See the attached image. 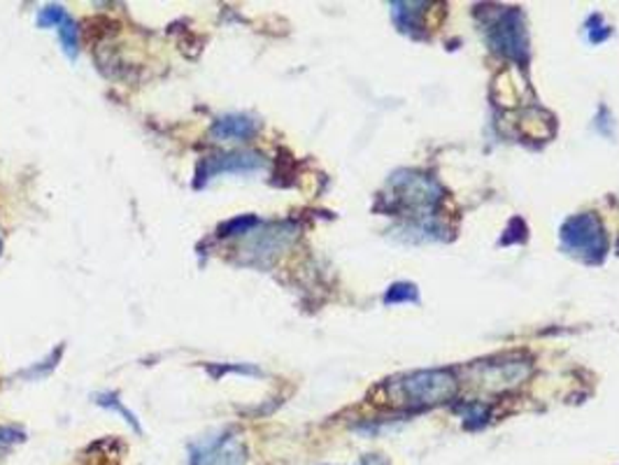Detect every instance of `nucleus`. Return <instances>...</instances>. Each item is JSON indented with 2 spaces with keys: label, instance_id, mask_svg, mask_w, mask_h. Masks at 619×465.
I'll return each instance as SVG.
<instances>
[{
  "label": "nucleus",
  "instance_id": "1",
  "mask_svg": "<svg viewBox=\"0 0 619 465\" xmlns=\"http://www.w3.org/2000/svg\"><path fill=\"white\" fill-rule=\"evenodd\" d=\"M387 198L389 213L417 217L412 230L428 233V238H436V213L445 198L443 186L436 180L412 171H401L391 177V196Z\"/></svg>",
  "mask_w": 619,
  "mask_h": 465
},
{
  "label": "nucleus",
  "instance_id": "2",
  "mask_svg": "<svg viewBox=\"0 0 619 465\" xmlns=\"http://www.w3.org/2000/svg\"><path fill=\"white\" fill-rule=\"evenodd\" d=\"M457 396V379L449 370H420L387 385V398L397 408L424 410L443 405Z\"/></svg>",
  "mask_w": 619,
  "mask_h": 465
},
{
  "label": "nucleus",
  "instance_id": "3",
  "mask_svg": "<svg viewBox=\"0 0 619 465\" xmlns=\"http://www.w3.org/2000/svg\"><path fill=\"white\" fill-rule=\"evenodd\" d=\"M485 33L489 40V47L514 61V63H526L529 58V33H526V19L522 10L518 8H489L487 21H485Z\"/></svg>",
  "mask_w": 619,
  "mask_h": 465
},
{
  "label": "nucleus",
  "instance_id": "4",
  "mask_svg": "<svg viewBox=\"0 0 619 465\" xmlns=\"http://www.w3.org/2000/svg\"><path fill=\"white\" fill-rule=\"evenodd\" d=\"M562 247L573 259L583 261L587 266L604 263L608 240L601 219L591 213L566 219L562 226Z\"/></svg>",
  "mask_w": 619,
  "mask_h": 465
},
{
  "label": "nucleus",
  "instance_id": "5",
  "mask_svg": "<svg viewBox=\"0 0 619 465\" xmlns=\"http://www.w3.org/2000/svg\"><path fill=\"white\" fill-rule=\"evenodd\" d=\"M265 165L263 156L259 154H219V156H210L200 163V171H198V182L200 184H208L210 180L219 177V175H250L261 171Z\"/></svg>",
  "mask_w": 619,
  "mask_h": 465
},
{
  "label": "nucleus",
  "instance_id": "6",
  "mask_svg": "<svg viewBox=\"0 0 619 465\" xmlns=\"http://www.w3.org/2000/svg\"><path fill=\"white\" fill-rule=\"evenodd\" d=\"M478 382H485L482 387L491 393L499 391H510L514 387H520L524 379L529 377V364L526 361H514V358H506L503 364L489 361L480 364L478 368Z\"/></svg>",
  "mask_w": 619,
  "mask_h": 465
},
{
  "label": "nucleus",
  "instance_id": "7",
  "mask_svg": "<svg viewBox=\"0 0 619 465\" xmlns=\"http://www.w3.org/2000/svg\"><path fill=\"white\" fill-rule=\"evenodd\" d=\"M192 465H245V447L234 435H221L205 442L194 454Z\"/></svg>",
  "mask_w": 619,
  "mask_h": 465
},
{
  "label": "nucleus",
  "instance_id": "8",
  "mask_svg": "<svg viewBox=\"0 0 619 465\" xmlns=\"http://www.w3.org/2000/svg\"><path fill=\"white\" fill-rule=\"evenodd\" d=\"M37 26L43 29H56L61 45H64V52L70 61L77 58V29L73 17L61 8V6H47L40 10L37 14Z\"/></svg>",
  "mask_w": 619,
  "mask_h": 465
},
{
  "label": "nucleus",
  "instance_id": "9",
  "mask_svg": "<svg viewBox=\"0 0 619 465\" xmlns=\"http://www.w3.org/2000/svg\"><path fill=\"white\" fill-rule=\"evenodd\" d=\"M257 121L247 115H226L215 121L213 138L217 142H245L257 133Z\"/></svg>",
  "mask_w": 619,
  "mask_h": 465
},
{
  "label": "nucleus",
  "instance_id": "10",
  "mask_svg": "<svg viewBox=\"0 0 619 465\" xmlns=\"http://www.w3.org/2000/svg\"><path fill=\"white\" fill-rule=\"evenodd\" d=\"M391 8H394V21L403 33L415 35L417 31L424 29V21H422L426 14V10H422L426 8L424 3H394Z\"/></svg>",
  "mask_w": 619,
  "mask_h": 465
},
{
  "label": "nucleus",
  "instance_id": "11",
  "mask_svg": "<svg viewBox=\"0 0 619 465\" xmlns=\"http://www.w3.org/2000/svg\"><path fill=\"white\" fill-rule=\"evenodd\" d=\"M420 299V293H417V286L415 284H408V282H401V284H394V286H389L387 295H384V303L387 305H399V303H415Z\"/></svg>",
  "mask_w": 619,
  "mask_h": 465
},
{
  "label": "nucleus",
  "instance_id": "12",
  "mask_svg": "<svg viewBox=\"0 0 619 465\" xmlns=\"http://www.w3.org/2000/svg\"><path fill=\"white\" fill-rule=\"evenodd\" d=\"M587 33H589V40L594 42H604L608 35H610V29L604 24V19L598 17V14H594L589 21H587Z\"/></svg>",
  "mask_w": 619,
  "mask_h": 465
},
{
  "label": "nucleus",
  "instance_id": "13",
  "mask_svg": "<svg viewBox=\"0 0 619 465\" xmlns=\"http://www.w3.org/2000/svg\"><path fill=\"white\" fill-rule=\"evenodd\" d=\"M17 440H19V433L14 429H0V452L10 450Z\"/></svg>",
  "mask_w": 619,
  "mask_h": 465
},
{
  "label": "nucleus",
  "instance_id": "14",
  "mask_svg": "<svg viewBox=\"0 0 619 465\" xmlns=\"http://www.w3.org/2000/svg\"><path fill=\"white\" fill-rule=\"evenodd\" d=\"M361 465H384L380 458H366Z\"/></svg>",
  "mask_w": 619,
  "mask_h": 465
}]
</instances>
